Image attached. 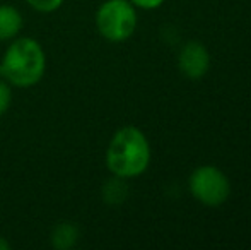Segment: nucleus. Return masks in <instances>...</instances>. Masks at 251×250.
I'll return each instance as SVG.
<instances>
[{"label":"nucleus","mask_w":251,"mask_h":250,"mask_svg":"<svg viewBox=\"0 0 251 250\" xmlns=\"http://www.w3.org/2000/svg\"><path fill=\"white\" fill-rule=\"evenodd\" d=\"M47 72V52L31 36H16L9 41L0 58V77L12 87L27 89L40 83Z\"/></svg>","instance_id":"f257e3e1"},{"label":"nucleus","mask_w":251,"mask_h":250,"mask_svg":"<svg viewBox=\"0 0 251 250\" xmlns=\"http://www.w3.org/2000/svg\"><path fill=\"white\" fill-rule=\"evenodd\" d=\"M106 168L111 175L133 178L147 170L151 161V146L140 129L133 125L122 127L111 137L106 149Z\"/></svg>","instance_id":"f03ea898"},{"label":"nucleus","mask_w":251,"mask_h":250,"mask_svg":"<svg viewBox=\"0 0 251 250\" xmlns=\"http://www.w3.org/2000/svg\"><path fill=\"white\" fill-rule=\"evenodd\" d=\"M96 28L111 43L128 40L137 28L135 5L130 0H104L96 10Z\"/></svg>","instance_id":"7ed1b4c3"},{"label":"nucleus","mask_w":251,"mask_h":250,"mask_svg":"<svg viewBox=\"0 0 251 250\" xmlns=\"http://www.w3.org/2000/svg\"><path fill=\"white\" fill-rule=\"evenodd\" d=\"M192 194L207 206H221L229 195V182L222 171L214 167H201L190 178Z\"/></svg>","instance_id":"20e7f679"},{"label":"nucleus","mask_w":251,"mask_h":250,"mask_svg":"<svg viewBox=\"0 0 251 250\" xmlns=\"http://www.w3.org/2000/svg\"><path fill=\"white\" fill-rule=\"evenodd\" d=\"M179 69L185 76L199 79L208 69V54L200 43L192 41L179 54Z\"/></svg>","instance_id":"39448f33"},{"label":"nucleus","mask_w":251,"mask_h":250,"mask_svg":"<svg viewBox=\"0 0 251 250\" xmlns=\"http://www.w3.org/2000/svg\"><path fill=\"white\" fill-rule=\"evenodd\" d=\"M24 28V17L16 5L0 3V43L19 36Z\"/></svg>","instance_id":"423d86ee"},{"label":"nucleus","mask_w":251,"mask_h":250,"mask_svg":"<svg viewBox=\"0 0 251 250\" xmlns=\"http://www.w3.org/2000/svg\"><path fill=\"white\" fill-rule=\"evenodd\" d=\"M80 237L79 226L70 221H62L51 230L50 235V244L56 250H70L77 245Z\"/></svg>","instance_id":"0eeeda50"},{"label":"nucleus","mask_w":251,"mask_h":250,"mask_svg":"<svg viewBox=\"0 0 251 250\" xmlns=\"http://www.w3.org/2000/svg\"><path fill=\"white\" fill-rule=\"evenodd\" d=\"M102 200L109 206H118V204L125 202L128 197V185L125 184V178L115 177L106 180V184L102 185Z\"/></svg>","instance_id":"6e6552de"},{"label":"nucleus","mask_w":251,"mask_h":250,"mask_svg":"<svg viewBox=\"0 0 251 250\" xmlns=\"http://www.w3.org/2000/svg\"><path fill=\"white\" fill-rule=\"evenodd\" d=\"M33 10L40 14H51L63 5L65 0H24Z\"/></svg>","instance_id":"1a4fd4ad"},{"label":"nucleus","mask_w":251,"mask_h":250,"mask_svg":"<svg viewBox=\"0 0 251 250\" xmlns=\"http://www.w3.org/2000/svg\"><path fill=\"white\" fill-rule=\"evenodd\" d=\"M10 105H12V86L0 77V117L9 111Z\"/></svg>","instance_id":"9d476101"},{"label":"nucleus","mask_w":251,"mask_h":250,"mask_svg":"<svg viewBox=\"0 0 251 250\" xmlns=\"http://www.w3.org/2000/svg\"><path fill=\"white\" fill-rule=\"evenodd\" d=\"M135 7H142V9H155L161 5L164 0H130Z\"/></svg>","instance_id":"9b49d317"},{"label":"nucleus","mask_w":251,"mask_h":250,"mask_svg":"<svg viewBox=\"0 0 251 250\" xmlns=\"http://www.w3.org/2000/svg\"><path fill=\"white\" fill-rule=\"evenodd\" d=\"M0 250H10V244L3 237H0Z\"/></svg>","instance_id":"f8f14e48"}]
</instances>
